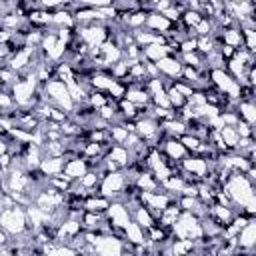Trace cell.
Here are the masks:
<instances>
[{
	"label": "cell",
	"mask_w": 256,
	"mask_h": 256,
	"mask_svg": "<svg viewBox=\"0 0 256 256\" xmlns=\"http://www.w3.org/2000/svg\"><path fill=\"white\" fill-rule=\"evenodd\" d=\"M0 228L10 236H20L24 232H28V218H26V208L24 206H10V208H4L0 212Z\"/></svg>",
	"instance_id": "1"
},
{
	"label": "cell",
	"mask_w": 256,
	"mask_h": 256,
	"mask_svg": "<svg viewBox=\"0 0 256 256\" xmlns=\"http://www.w3.org/2000/svg\"><path fill=\"white\" fill-rule=\"evenodd\" d=\"M132 184L126 176L124 170H118V172H110V174H104L102 180H100V186H98V194L108 198L110 202H118L124 188Z\"/></svg>",
	"instance_id": "2"
},
{
	"label": "cell",
	"mask_w": 256,
	"mask_h": 256,
	"mask_svg": "<svg viewBox=\"0 0 256 256\" xmlns=\"http://www.w3.org/2000/svg\"><path fill=\"white\" fill-rule=\"evenodd\" d=\"M170 236L172 238H182V240H200L202 238L200 218H196L190 212H182L180 218L170 228Z\"/></svg>",
	"instance_id": "3"
},
{
	"label": "cell",
	"mask_w": 256,
	"mask_h": 256,
	"mask_svg": "<svg viewBox=\"0 0 256 256\" xmlns=\"http://www.w3.org/2000/svg\"><path fill=\"white\" fill-rule=\"evenodd\" d=\"M154 150H158V152L166 158V162L170 164V168L176 166V164H180V162L188 156L186 148L182 146V142H180L178 138H166V136H164V138L158 142V146H156Z\"/></svg>",
	"instance_id": "4"
},
{
	"label": "cell",
	"mask_w": 256,
	"mask_h": 256,
	"mask_svg": "<svg viewBox=\"0 0 256 256\" xmlns=\"http://www.w3.org/2000/svg\"><path fill=\"white\" fill-rule=\"evenodd\" d=\"M108 224L112 226V230H124L130 222H132V216H130V210L126 208V204L122 202H110V206L106 208L104 212ZM112 234V232H110Z\"/></svg>",
	"instance_id": "5"
},
{
	"label": "cell",
	"mask_w": 256,
	"mask_h": 256,
	"mask_svg": "<svg viewBox=\"0 0 256 256\" xmlns=\"http://www.w3.org/2000/svg\"><path fill=\"white\" fill-rule=\"evenodd\" d=\"M156 68L160 72V78H166V80H178L180 74H182V62L178 56H166L162 58L160 62H156Z\"/></svg>",
	"instance_id": "6"
},
{
	"label": "cell",
	"mask_w": 256,
	"mask_h": 256,
	"mask_svg": "<svg viewBox=\"0 0 256 256\" xmlns=\"http://www.w3.org/2000/svg\"><path fill=\"white\" fill-rule=\"evenodd\" d=\"M180 166H182L188 174H192L198 182H202V180L208 176V160H204V158H200V156L188 154V156L180 162Z\"/></svg>",
	"instance_id": "7"
},
{
	"label": "cell",
	"mask_w": 256,
	"mask_h": 256,
	"mask_svg": "<svg viewBox=\"0 0 256 256\" xmlns=\"http://www.w3.org/2000/svg\"><path fill=\"white\" fill-rule=\"evenodd\" d=\"M88 170H90L88 160L82 158V156H76V158H68V160L64 162V170H62V174H64L70 182H76V180H80Z\"/></svg>",
	"instance_id": "8"
},
{
	"label": "cell",
	"mask_w": 256,
	"mask_h": 256,
	"mask_svg": "<svg viewBox=\"0 0 256 256\" xmlns=\"http://www.w3.org/2000/svg\"><path fill=\"white\" fill-rule=\"evenodd\" d=\"M124 100H128V102L134 104L136 108H146V106H150V94H148L146 88L140 86V84H130V86H126Z\"/></svg>",
	"instance_id": "9"
},
{
	"label": "cell",
	"mask_w": 256,
	"mask_h": 256,
	"mask_svg": "<svg viewBox=\"0 0 256 256\" xmlns=\"http://www.w3.org/2000/svg\"><path fill=\"white\" fill-rule=\"evenodd\" d=\"M236 214H238L236 208H228V206H220V204H210L206 216H210L220 228H224V226H228V224L232 222V218H234Z\"/></svg>",
	"instance_id": "10"
},
{
	"label": "cell",
	"mask_w": 256,
	"mask_h": 256,
	"mask_svg": "<svg viewBox=\"0 0 256 256\" xmlns=\"http://www.w3.org/2000/svg\"><path fill=\"white\" fill-rule=\"evenodd\" d=\"M234 242H236L238 248H246V250H254V248H256V218L250 220V222L238 232V236L234 238Z\"/></svg>",
	"instance_id": "11"
},
{
	"label": "cell",
	"mask_w": 256,
	"mask_h": 256,
	"mask_svg": "<svg viewBox=\"0 0 256 256\" xmlns=\"http://www.w3.org/2000/svg\"><path fill=\"white\" fill-rule=\"evenodd\" d=\"M144 28L150 30V32H154V34H162V36H164L166 32L172 30V22L166 20L160 12H148V14H146V24H144Z\"/></svg>",
	"instance_id": "12"
},
{
	"label": "cell",
	"mask_w": 256,
	"mask_h": 256,
	"mask_svg": "<svg viewBox=\"0 0 256 256\" xmlns=\"http://www.w3.org/2000/svg\"><path fill=\"white\" fill-rule=\"evenodd\" d=\"M180 214H182V210H180V206L176 204V200H172L162 212H160V216H158V220H156V224L160 226V228H164V230H168L170 232V228L174 226V222L180 218Z\"/></svg>",
	"instance_id": "13"
},
{
	"label": "cell",
	"mask_w": 256,
	"mask_h": 256,
	"mask_svg": "<svg viewBox=\"0 0 256 256\" xmlns=\"http://www.w3.org/2000/svg\"><path fill=\"white\" fill-rule=\"evenodd\" d=\"M166 56H172V54H170V48H168L166 44H150V46L142 48V60H144V62L156 64V62H160V60L166 58Z\"/></svg>",
	"instance_id": "14"
},
{
	"label": "cell",
	"mask_w": 256,
	"mask_h": 256,
	"mask_svg": "<svg viewBox=\"0 0 256 256\" xmlns=\"http://www.w3.org/2000/svg\"><path fill=\"white\" fill-rule=\"evenodd\" d=\"M122 240L132 244V246H144L146 244V232L136 224V222H130L124 232H122Z\"/></svg>",
	"instance_id": "15"
},
{
	"label": "cell",
	"mask_w": 256,
	"mask_h": 256,
	"mask_svg": "<svg viewBox=\"0 0 256 256\" xmlns=\"http://www.w3.org/2000/svg\"><path fill=\"white\" fill-rule=\"evenodd\" d=\"M220 42L224 46H230L234 50L238 48H244V42H242V32L238 26H230V28H222L220 32Z\"/></svg>",
	"instance_id": "16"
},
{
	"label": "cell",
	"mask_w": 256,
	"mask_h": 256,
	"mask_svg": "<svg viewBox=\"0 0 256 256\" xmlns=\"http://www.w3.org/2000/svg\"><path fill=\"white\" fill-rule=\"evenodd\" d=\"M64 162H66L64 156H60V158H42L38 170H40L46 178H52V176L62 174V170H64Z\"/></svg>",
	"instance_id": "17"
},
{
	"label": "cell",
	"mask_w": 256,
	"mask_h": 256,
	"mask_svg": "<svg viewBox=\"0 0 256 256\" xmlns=\"http://www.w3.org/2000/svg\"><path fill=\"white\" fill-rule=\"evenodd\" d=\"M130 216H132V222H136L144 232L150 230L152 226H156V218H154V216L150 214V210L144 208L142 204H140L138 208H134V210L130 212Z\"/></svg>",
	"instance_id": "18"
},
{
	"label": "cell",
	"mask_w": 256,
	"mask_h": 256,
	"mask_svg": "<svg viewBox=\"0 0 256 256\" xmlns=\"http://www.w3.org/2000/svg\"><path fill=\"white\" fill-rule=\"evenodd\" d=\"M106 156L110 158V160H114L122 170H126L130 164H132V158H130V152L124 148V146H120V144H112L110 148H108V152H106Z\"/></svg>",
	"instance_id": "19"
},
{
	"label": "cell",
	"mask_w": 256,
	"mask_h": 256,
	"mask_svg": "<svg viewBox=\"0 0 256 256\" xmlns=\"http://www.w3.org/2000/svg\"><path fill=\"white\" fill-rule=\"evenodd\" d=\"M140 192H158L160 190V184H158V180L146 170V172H140V174H136V178H134V182H132Z\"/></svg>",
	"instance_id": "20"
},
{
	"label": "cell",
	"mask_w": 256,
	"mask_h": 256,
	"mask_svg": "<svg viewBox=\"0 0 256 256\" xmlns=\"http://www.w3.org/2000/svg\"><path fill=\"white\" fill-rule=\"evenodd\" d=\"M236 114L242 122L254 126L256 124V104L254 102H248V100H238V106H236Z\"/></svg>",
	"instance_id": "21"
},
{
	"label": "cell",
	"mask_w": 256,
	"mask_h": 256,
	"mask_svg": "<svg viewBox=\"0 0 256 256\" xmlns=\"http://www.w3.org/2000/svg\"><path fill=\"white\" fill-rule=\"evenodd\" d=\"M170 252H172V256H190V254L196 252V240L172 238V242H170Z\"/></svg>",
	"instance_id": "22"
},
{
	"label": "cell",
	"mask_w": 256,
	"mask_h": 256,
	"mask_svg": "<svg viewBox=\"0 0 256 256\" xmlns=\"http://www.w3.org/2000/svg\"><path fill=\"white\" fill-rule=\"evenodd\" d=\"M110 206V200L100 196V194H92V196H86L84 198V212H98V214H104L106 208Z\"/></svg>",
	"instance_id": "23"
},
{
	"label": "cell",
	"mask_w": 256,
	"mask_h": 256,
	"mask_svg": "<svg viewBox=\"0 0 256 256\" xmlns=\"http://www.w3.org/2000/svg\"><path fill=\"white\" fill-rule=\"evenodd\" d=\"M218 134H220V140H222V144H224V148H226L228 152H234V150L238 148L240 136H238V132H236L234 126H222V128L218 130Z\"/></svg>",
	"instance_id": "24"
},
{
	"label": "cell",
	"mask_w": 256,
	"mask_h": 256,
	"mask_svg": "<svg viewBox=\"0 0 256 256\" xmlns=\"http://www.w3.org/2000/svg\"><path fill=\"white\" fill-rule=\"evenodd\" d=\"M200 232H202V238H222V228L210 216L200 218Z\"/></svg>",
	"instance_id": "25"
},
{
	"label": "cell",
	"mask_w": 256,
	"mask_h": 256,
	"mask_svg": "<svg viewBox=\"0 0 256 256\" xmlns=\"http://www.w3.org/2000/svg\"><path fill=\"white\" fill-rule=\"evenodd\" d=\"M86 104L96 112L98 108H102V106L108 104V96H106L104 92H96V90H92V92L86 96Z\"/></svg>",
	"instance_id": "26"
},
{
	"label": "cell",
	"mask_w": 256,
	"mask_h": 256,
	"mask_svg": "<svg viewBox=\"0 0 256 256\" xmlns=\"http://www.w3.org/2000/svg\"><path fill=\"white\" fill-rule=\"evenodd\" d=\"M48 186H50V188H54V190H58V192H62V194H66V192L70 190L72 182H70L64 174H58V176L48 178Z\"/></svg>",
	"instance_id": "27"
},
{
	"label": "cell",
	"mask_w": 256,
	"mask_h": 256,
	"mask_svg": "<svg viewBox=\"0 0 256 256\" xmlns=\"http://www.w3.org/2000/svg\"><path fill=\"white\" fill-rule=\"evenodd\" d=\"M240 32H242V42H244V48L256 54V30H252V28H242Z\"/></svg>",
	"instance_id": "28"
},
{
	"label": "cell",
	"mask_w": 256,
	"mask_h": 256,
	"mask_svg": "<svg viewBox=\"0 0 256 256\" xmlns=\"http://www.w3.org/2000/svg\"><path fill=\"white\" fill-rule=\"evenodd\" d=\"M178 140L182 142V146L186 148V152H188V154H194V152L198 150V146L202 144V140H200V138H196V136H190V134H184V136H180Z\"/></svg>",
	"instance_id": "29"
},
{
	"label": "cell",
	"mask_w": 256,
	"mask_h": 256,
	"mask_svg": "<svg viewBox=\"0 0 256 256\" xmlns=\"http://www.w3.org/2000/svg\"><path fill=\"white\" fill-rule=\"evenodd\" d=\"M120 256H136V252H134V246L130 248V250H122V254Z\"/></svg>",
	"instance_id": "30"
},
{
	"label": "cell",
	"mask_w": 256,
	"mask_h": 256,
	"mask_svg": "<svg viewBox=\"0 0 256 256\" xmlns=\"http://www.w3.org/2000/svg\"><path fill=\"white\" fill-rule=\"evenodd\" d=\"M190 256H194V254H190Z\"/></svg>",
	"instance_id": "31"
}]
</instances>
